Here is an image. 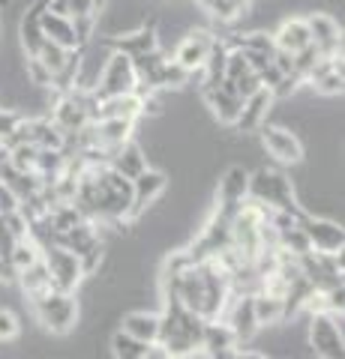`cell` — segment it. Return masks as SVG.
I'll return each mask as SVG.
<instances>
[{
    "instance_id": "cell-39",
    "label": "cell",
    "mask_w": 345,
    "mask_h": 359,
    "mask_svg": "<svg viewBox=\"0 0 345 359\" xmlns=\"http://www.w3.org/2000/svg\"><path fill=\"white\" fill-rule=\"evenodd\" d=\"M18 120H21V117H15V114H9V111L0 108V141H4L6 135L15 129V123H18Z\"/></svg>"
},
{
    "instance_id": "cell-9",
    "label": "cell",
    "mask_w": 345,
    "mask_h": 359,
    "mask_svg": "<svg viewBox=\"0 0 345 359\" xmlns=\"http://www.w3.org/2000/svg\"><path fill=\"white\" fill-rule=\"evenodd\" d=\"M339 314L330 311H313V327H309V344L321 359H342V330Z\"/></svg>"
},
{
    "instance_id": "cell-5",
    "label": "cell",
    "mask_w": 345,
    "mask_h": 359,
    "mask_svg": "<svg viewBox=\"0 0 345 359\" xmlns=\"http://www.w3.org/2000/svg\"><path fill=\"white\" fill-rule=\"evenodd\" d=\"M96 114V96L93 93H82V90H63L58 105H54V117L51 123L58 126L66 138L70 135H75L79 129H84L87 123L93 120Z\"/></svg>"
},
{
    "instance_id": "cell-6",
    "label": "cell",
    "mask_w": 345,
    "mask_h": 359,
    "mask_svg": "<svg viewBox=\"0 0 345 359\" xmlns=\"http://www.w3.org/2000/svg\"><path fill=\"white\" fill-rule=\"evenodd\" d=\"M136 87H138V75H136V66H132V57H126V54H120V51H111L105 69L99 75V84L91 93L99 102V99H108V96L136 93Z\"/></svg>"
},
{
    "instance_id": "cell-8",
    "label": "cell",
    "mask_w": 345,
    "mask_h": 359,
    "mask_svg": "<svg viewBox=\"0 0 345 359\" xmlns=\"http://www.w3.org/2000/svg\"><path fill=\"white\" fill-rule=\"evenodd\" d=\"M42 264H46L48 276H51V287L70 290V294L79 287L82 276H84V266H82L79 257H75L70 249L58 245V243H51V245L42 249Z\"/></svg>"
},
{
    "instance_id": "cell-14",
    "label": "cell",
    "mask_w": 345,
    "mask_h": 359,
    "mask_svg": "<svg viewBox=\"0 0 345 359\" xmlns=\"http://www.w3.org/2000/svg\"><path fill=\"white\" fill-rule=\"evenodd\" d=\"M261 141H264L267 153H271L273 159H280L282 165H297L300 159H304V147H300V141L282 126H264L261 129Z\"/></svg>"
},
{
    "instance_id": "cell-17",
    "label": "cell",
    "mask_w": 345,
    "mask_h": 359,
    "mask_svg": "<svg viewBox=\"0 0 345 359\" xmlns=\"http://www.w3.org/2000/svg\"><path fill=\"white\" fill-rule=\"evenodd\" d=\"M237 339L231 332L228 323H219V318L204 320V332H202V351L207 356H235Z\"/></svg>"
},
{
    "instance_id": "cell-32",
    "label": "cell",
    "mask_w": 345,
    "mask_h": 359,
    "mask_svg": "<svg viewBox=\"0 0 345 359\" xmlns=\"http://www.w3.org/2000/svg\"><path fill=\"white\" fill-rule=\"evenodd\" d=\"M189 75H193V72H186L181 63L165 60V63H162V72H160V81H157V87H183Z\"/></svg>"
},
{
    "instance_id": "cell-12",
    "label": "cell",
    "mask_w": 345,
    "mask_h": 359,
    "mask_svg": "<svg viewBox=\"0 0 345 359\" xmlns=\"http://www.w3.org/2000/svg\"><path fill=\"white\" fill-rule=\"evenodd\" d=\"M204 99H207V105L216 114L219 123H228V126H235V120H237L240 108H243V96L237 93L235 84H231L228 78H222L219 84L204 87Z\"/></svg>"
},
{
    "instance_id": "cell-27",
    "label": "cell",
    "mask_w": 345,
    "mask_h": 359,
    "mask_svg": "<svg viewBox=\"0 0 345 359\" xmlns=\"http://www.w3.org/2000/svg\"><path fill=\"white\" fill-rule=\"evenodd\" d=\"M252 306H255V318H259V323H280V320H285L282 297H273V294H267V290H259V294H252Z\"/></svg>"
},
{
    "instance_id": "cell-26",
    "label": "cell",
    "mask_w": 345,
    "mask_h": 359,
    "mask_svg": "<svg viewBox=\"0 0 345 359\" xmlns=\"http://www.w3.org/2000/svg\"><path fill=\"white\" fill-rule=\"evenodd\" d=\"M153 347L157 344H148V341H141L136 339V335H129V332H115V339H111V353L120 356V359H148L153 356Z\"/></svg>"
},
{
    "instance_id": "cell-11",
    "label": "cell",
    "mask_w": 345,
    "mask_h": 359,
    "mask_svg": "<svg viewBox=\"0 0 345 359\" xmlns=\"http://www.w3.org/2000/svg\"><path fill=\"white\" fill-rule=\"evenodd\" d=\"M129 183H132V204H129V216L126 219H138L141 212L165 192L169 177H165L162 171H153V168H144V171L138 177H132Z\"/></svg>"
},
{
    "instance_id": "cell-18",
    "label": "cell",
    "mask_w": 345,
    "mask_h": 359,
    "mask_svg": "<svg viewBox=\"0 0 345 359\" xmlns=\"http://www.w3.org/2000/svg\"><path fill=\"white\" fill-rule=\"evenodd\" d=\"M105 165H108V168H115V171H117L120 177L132 180V177H138V174L144 171V168H148V159H144V153H141L138 144L124 141L120 147L108 150V162H105Z\"/></svg>"
},
{
    "instance_id": "cell-20",
    "label": "cell",
    "mask_w": 345,
    "mask_h": 359,
    "mask_svg": "<svg viewBox=\"0 0 345 359\" xmlns=\"http://www.w3.org/2000/svg\"><path fill=\"white\" fill-rule=\"evenodd\" d=\"M228 327H231V332H235L237 344L249 341L252 335H255V330L261 327V323H259V318H255L252 294H240V297H237L235 309H231V318H228Z\"/></svg>"
},
{
    "instance_id": "cell-28",
    "label": "cell",
    "mask_w": 345,
    "mask_h": 359,
    "mask_svg": "<svg viewBox=\"0 0 345 359\" xmlns=\"http://www.w3.org/2000/svg\"><path fill=\"white\" fill-rule=\"evenodd\" d=\"M18 282L21 287H25V294L33 297V294H42V290H48L51 287V276H48V269L46 264H42V255H39V261H33L30 266L25 269H18Z\"/></svg>"
},
{
    "instance_id": "cell-21",
    "label": "cell",
    "mask_w": 345,
    "mask_h": 359,
    "mask_svg": "<svg viewBox=\"0 0 345 359\" xmlns=\"http://www.w3.org/2000/svg\"><path fill=\"white\" fill-rule=\"evenodd\" d=\"M309 42H313V36H309L306 18H288V21L280 25V30L273 33V45L276 48H282V51H288V54L304 51Z\"/></svg>"
},
{
    "instance_id": "cell-15",
    "label": "cell",
    "mask_w": 345,
    "mask_h": 359,
    "mask_svg": "<svg viewBox=\"0 0 345 359\" xmlns=\"http://www.w3.org/2000/svg\"><path fill=\"white\" fill-rule=\"evenodd\" d=\"M214 39L207 30H193L189 36L181 42V48L174 54V63H181L186 72H202V66L207 60L210 48H214Z\"/></svg>"
},
{
    "instance_id": "cell-13",
    "label": "cell",
    "mask_w": 345,
    "mask_h": 359,
    "mask_svg": "<svg viewBox=\"0 0 345 359\" xmlns=\"http://www.w3.org/2000/svg\"><path fill=\"white\" fill-rule=\"evenodd\" d=\"M306 27H309V36H313V45L318 48L321 57H337V54H342V33L330 15H325V13L309 15Z\"/></svg>"
},
{
    "instance_id": "cell-3",
    "label": "cell",
    "mask_w": 345,
    "mask_h": 359,
    "mask_svg": "<svg viewBox=\"0 0 345 359\" xmlns=\"http://www.w3.org/2000/svg\"><path fill=\"white\" fill-rule=\"evenodd\" d=\"M30 306L42 327L58 332V335H66L75 327V320H79V306H75V297L70 290L48 287V290H42V294H33Z\"/></svg>"
},
{
    "instance_id": "cell-10",
    "label": "cell",
    "mask_w": 345,
    "mask_h": 359,
    "mask_svg": "<svg viewBox=\"0 0 345 359\" xmlns=\"http://www.w3.org/2000/svg\"><path fill=\"white\" fill-rule=\"evenodd\" d=\"M297 224L304 231V237L309 243L313 252H325V255H339L342 252V243H345V233L337 222H327V219H315L309 212H300Z\"/></svg>"
},
{
    "instance_id": "cell-25",
    "label": "cell",
    "mask_w": 345,
    "mask_h": 359,
    "mask_svg": "<svg viewBox=\"0 0 345 359\" xmlns=\"http://www.w3.org/2000/svg\"><path fill=\"white\" fill-rule=\"evenodd\" d=\"M124 332L136 335V339L157 344L160 339V314H148V311H132L124 318Z\"/></svg>"
},
{
    "instance_id": "cell-30",
    "label": "cell",
    "mask_w": 345,
    "mask_h": 359,
    "mask_svg": "<svg viewBox=\"0 0 345 359\" xmlns=\"http://www.w3.org/2000/svg\"><path fill=\"white\" fill-rule=\"evenodd\" d=\"M72 51L75 48H63V45H58V42H51V39H46L42 42V48H39V54H37V60L46 66V69L51 72V78L58 75L66 63H70V57H72Z\"/></svg>"
},
{
    "instance_id": "cell-41",
    "label": "cell",
    "mask_w": 345,
    "mask_h": 359,
    "mask_svg": "<svg viewBox=\"0 0 345 359\" xmlns=\"http://www.w3.org/2000/svg\"><path fill=\"white\" fill-rule=\"evenodd\" d=\"M91 4H93V13H96V15H99V9H103V6H105V4H108V0H91Z\"/></svg>"
},
{
    "instance_id": "cell-2",
    "label": "cell",
    "mask_w": 345,
    "mask_h": 359,
    "mask_svg": "<svg viewBox=\"0 0 345 359\" xmlns=\"http://www.w3.org/2000/svg\"><path fill=\"white\" fill-rule=\"evenodd\" d=\"M204 318L186 309L174 294H165V314L160 318V339L162 356H193L202 347Z\"/></svg>"
},
{
    "instance_id": "cell-22",
    "label": "cell",
    "mask_w": 345,
    "mask_h": 359,
    "mask_svg": "<svg viewBox=\"0 0 345 359\" xmlns=\"http://www.w3.org/2000/svg\"><path fill=\"white\" fill-rule=\"evenodd\" d=\"M39 25H42L46 39L63 45V48H79V39H75V30H72V18L58 15V13H51V9H42Z\"/></svg>"
},
{
    "instance_id": "cell-40",
    "label": "cell",
    "mask_w": 345,
    "mask_h": 359,
    "mask_svg": "<svg viewBox=\"0 0 345 359\" xmlns=\"http://www.w3.org/2000/svg\"><path fill=\"white\" fill-rule=\"evenodd\" d=\"M15 266H13V261L9 257H4L0 255V282H15Z\"/></svg>"
},
{
    "instance_id": "cell-29",
    "label": "cell",
    "mask_w": 345,
    "mask_h": 359,
    "mask_svg": "<svg viewBox=\"0 0 345 359\" xmlns=\"http://www.w3.org/2000/svg\"><path fill=\"white\" fill-rule=\"evenodd\" d=\"M226 57H228V45L214 39V48H210L207 60L202 66V75H204V87L210 84H219L222 78H226Z\"/></svg>"
},
{
    "instance_id": "cell-19",
    "label": "cell",
    "mask_w": 345,
    "mask_h": 359,
    "mask_svg": "<svg viewBox=\"0 0 345 359\" xmlns=\"http://www.w3.org/2000/svg\"><path fill=\"white\" fill-rule=\"evenodd\" d=\"M247 189H249V174L243 168H228L219 180L216 189V204L219 207H240L247 201Z\"/></svg>"
},
{
    "instance_id": "cell-36",
    "label": "cell",
    "mask_w": 345,
    "mask_h": 359,
    "mask_svg": "<svg viewBox=\"0 0 345 359\" xmlns=\"http://www.w3.org/2000/svg\"><path fill=\"white\" fill-rule=\"evenodd\" d=\"M27 78H30L33 84H42V87L51 84V72H48L37 57H27Z\"/></svg>"
},
{
    "instance_id": "cell-4",
    "label": "cell",
    "mask_w": 345,
    "mask_h": 359,
    "mask_svg": "<svg viewBox=\"0 0 345 359\" xmlns=\"http://www.w3.org/2000/svg\"><path fill=\"white\" fill-rule=\"evenodd\" d=\"M247 198L259 201V204L271 207V210H282V212H300L297 201H294V189H292V180H288L282 171H267L261 168L259 174L249 177V189H247Z\"/></svg>"
},
{
    "instance_id": "cell-7",
    "label": "cell",
    "mask_w": 345,
    "mask_h": 359,
    "mask_svg": "<svg viewBox=\"0 0 345 359\" xmlns=\"http://www.w3.org/2000/svg\"><path fill=\"white\" fill-rule=\"evenodd\" d=\"M51 243H58V245H63V249H70V252L82 261L84 273L96 269V264H99V252H103V243H99V237H96V231H93V222H91V219H82L79 224H72V228H66V231H60V233H54V240H51Z\"/></svg>"
},
{
    "instance_id": "cell-37",
    "label": "cell",
    "mask_w": 345,
    "mask_h": 359,
    "mask_svg": "<svg viewBox=\"0 0 345 359\" xmlns=\"http://www.w3.org/2000/svg\"><path fill=\"white\" fill-rule=\"evenodd\" d=\"M15 233L13 231H9V224L4 222V216H0V255H4V257H9V255H13V249H15Z\"/></svg>"
},
{
    "instance_id": "cell-31",
    "label": "cell",
    "mask_w": 345,
    "mask_h": 359,
    "mask_svg": "<svg viewBox=\"0 0 345 359\" xmlns=\"http://www.w3.org/2000/svg\"><path fill=\"white\" fill-rule=\"evenodd\" d=\"M309 84H313L318 93H325V96H337V93H342V66H333V69L321 72V75L313 78Z\"/></svg>"
},
{
    "instance_id": "cell-33",
    "label": "cell",
    "mask_w": 345,
    "mask_h": 359,
    "mask_svg": "<svg viewBox=\"0 0 345 359\" xmlns=\"http://www.w3.org/2000/svg\"><path fill=\"white\" fill-rule=\"evenodd\" d=\"M243 6H247V0H210L204 9H210L214 18H219V21H231L235 15L243 13Z\"/></svg>"
},
{
    "instance_id": "cell-42",
    "label": "cell",
    "mask_w": 345,
    "mask_h": 359,
    "mask_svg": "<svg viewBox=\"0 0 345 359\" xmlns=\"http://www.w3.org/2000/svg\"><path fill=\"white\" fill-rule=\"evenodd\" d=\"M6 159H9V150H6V147H0V165H4Z\"/></svg>"
},
{
    "instance_id": "cell-38",
    "label": "cell",
    "mask_w": 345,
    "mask_h": 359,
    "mask_svg": "<svg viewBox=\"0 0 345 359\" xmlns=\"http://www.w3.org/2000/svg\"><path fill=\"white\" fill-rule=\"evenodd\" d=\"M13 210H18V198L0 183V216H4V212H13Z\"/></svg>"
},
{
    "instance_id": "cell-23",
    "label": "cell",
    "mask_w": 345,
    "mask_h": 359,
    "mask_svg": "<svg viewBox=\"0 0 345 359\" xmlns=\"http://www.w3.org/2000/svg\"><path fill=\"white\" fill-rule=\"evenodd\" d=\"M42 9H46V0L33 4L25 13V18H21V45H25L27 57H37L39 48H42V42H46V33H42V25H39Z\"/></svg>"
},
{
    "instance_id": "cell-1",
    "label": "cell",
    "mask_w": 345,
    "mask_h": 359,
    "mask_svg": "<svg viewBox=\"0 0 345 359\" xmlns=\"http://www.w3.org/2000/svg\"><path fill=\"white\" fill-rule=\"evenodd\" d=\"M72 204L91 222H120L129 216L132 183L108 165H84L75 180Z\"/></svg>"
},
{
    "instance_id": "cell-35",
    "label": "cell",
    "mask_w": 345,
    "mask_h": 359,
    "mask_svg": "<svg viewBox=\"0 0 345 359\" xmlns=\"http://www.w3.org/2000/svg\"><path fill=\"white\" fill-rule=\"evenodd\" d=\"M18 335V318L9 309H0V341H13Z\"/></svg>"
},
{
    "instance_id": "cell-24",
    "label": "cell",
    "mask_w": 345,
    "mask_h": 359,
    "mask_svg": "<svg viewBox=\"0 0 345 359\" xmlns=\"http://www.w3.org/2000/svg\"><path fill=\"white\" fill-rule=\"evenodd\" d=\"M111 48L126 54V57H136V54L153 51V48H160V45H157V33H153V27H141V30L126 33V36H120V39H111Z\"/></svg>"
},
{
    "instance_id": "cell-16",
    "label": "cell",
    "mask_w": 345,
    "mask_h": 359,
    "mask_svg": "<svg viewBox=\"0 0 345 359\" xmlns=\"http://www.w3.org/2000/svg\"><path fill=\"white\" fill-rule=\"evenodd\" d=\"M273 105V93L267 87H259L252 96L243 99V108H240V114L235 120V126L237 132H252V129H259L264 117H267V111H271Z\"/></svg>"
},
{
    "instance_id": "cell-34",
    "label": "cell",
    "mask_w": 345,
    "mask_h": 359,
    "mask_svg": "<svg viewBox=\"0 0 345 359\" xmlns=\"http://www.w3.org/2000/svg\"><path fill=\"white\" fill-rule=\"evenodd\" d=\"M93 27H96V15H79L72 18V30H75V39H79V48L82 45H87V39L93 36Z\"/></svg>"
}]
</instances>
